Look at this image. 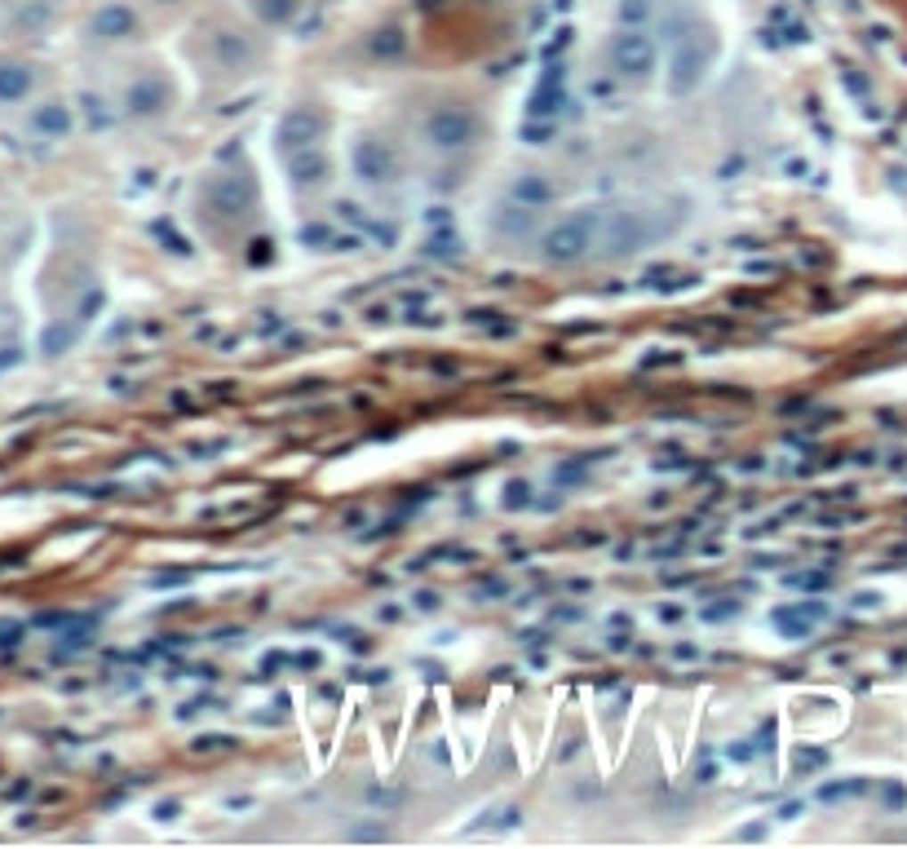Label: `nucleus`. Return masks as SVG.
Listing matches in <instances>:
<instances>
[{"instance_id":"1","label":"nucleus","mask_w":907,"mask_h":849,"mask_svg":"<svg viewBox=\"0 0 907 849\" xmlns=\"http://www.w3.org/2000/svg\"><path fill=\"white\" fill-rule=\"evenodd\" d=\"M602 217L598 213H571L567 222H558L549 235H544V257L549 261H580L589 248H593V235H598Z\"/></svg>"},{"instance_id":"2","label":"nucleus","mask_w":907,"mask_h":849,"mask_svg":"<svg viewBox=\"0 0 907 849\" xmlns=\"http://www.w3.org/2000/svg\"><path fill=\"white\" fill-rule=\"evenodd\" d=\"M425 133H429L434 146H443V151H461V146L474 142V116L461 111V107H443V111L429 116V128H425Z\"/></svg>"},{"instance_id":"3","label":"nucleus","mask_w":907,"mask_h":849,"mask_svg":"<svg viewBox=\"0 0 907 849\" xmlns=\"http://www.w3.org/2000/svg\"><path fill=\"white\" fill-rule=\"evenodd\" d=\"M647 240H650V231H647V222H642V213H616V217L607 222L602 248H607V257H625V252L647 248Z\"/></svg>"},{"instance_id":"4","label":"nucleus","mask_w":907,"mask_h":849,"mask_svg":"<svg viewBox=\"0 0 907 849\" xmlns=\"http://www.w3.org/2000/svg\"><path fill=\"white\" fill-rule=\"evenodd\" d=\"M319 133H323V120H319V116H310V111H292L288 120L279 124V146L292 155L297 146H310Z\"/></svg>"},{"instance_id":"5","label":"nucleus","mask_w":907,"mask_h":849,"mask_svg":"<svg viewBox=\"0 0 907 849\" xmlns=\"http://www.w3.org/2000/svg\"><path fill=\"white\" fill-rule=\"evenodd\" d=\"M355 168H359L364 182H381V177H389L394 159H389V151L381 142H359L355 146Z\"/></svg>"},{"instance_id":"6","label":"nucleus","mask_w":907,"mask_h":849,"mask_svg":"<svg viewBox=\"0 0 907 849\" xmlns=\"http://www.w3.org/2000/svg\"><path fill=\"white\" fill-rule=\"evenodd\" d=\"M650 45L647 36H625L620 45H616V67L620 71H633V76H642V71H650Z\"/></svg>"},{"instance_id":"7","label":"nucleus","mask_w":907,"mask_h":849,"mask_svg":"<svg viewBox=\"0 0 907 849\" xmlns=\"http://www.w3.org/2000/svg\"><path fill=\"white\" fill-rule=\"evenodd\" d=\"M823 619V607L810 602V607H788V610H775V624L788 633V637H805L814 624Z\"/></svg>"},{"instance_id":"8","label":"nucleus","mask_w":907,"mask_h":849,"mask_svg":"<svg viewBox=\"0 0 907 849\" xmlns=\"http://www.w3.org/2000/svg\"><path fill=\"white\" fill-rule=\"evenodd\" d=\"M496 231L510 235V240L531 235V231H535V213H531V204H522V208H501V213H496Z\"/></svg>"},{"instance_id":"9","label":"nucleus","mask_w":907,"mask_h":849,"mask_svg":"<svg viewBox=\"0 0 907 849\" xmlns=\"http://www.w3.org/2000/svg\"><path fill=\"white\" fill-rule=\"evenodd\" d=\"M249 195L240 191V182L235 177H222V182H213L208 186V204L213 208H222V213H240V204H244Z\"/></svg>"},{"instance_id":"10","label":"nucleus","mask_w":907,"mask_h":849,"mask_svg":"<svg viewBox=\"0 0 907 849\" xmlns=\"http://www.w3.org/2000/svg\"><path fill=\"white\" fill-rule=\"evenodd\" d=\"M288 168H292V177H297V182H323V173H328V159H323L319 151L310 155V146H306V155H297V151H292Z\"/></svg>"},{"instance_id":"11","label":"nucleus","mask_w":907,"mask_h":849,"mask_svg":"<svg viewBox=\"0 0 907 849\" xmlns=\"http://www.w3.org/2000/svg\"><path fill=\"white\" fill-rule=\"evenodd\" d=\"M159 102H164V89H159L155 80H142V85H133L129 89V111H137V116L159 111Z\"/></svg>"},{"instance_id":"12","label":"nucleus","mask_w":907,"mask_h":849,"mask_svg":"<svg viewBox=\"0 0 907 849\" xmlns=\"http://www.w3.org/2000/svg\"><path fill=\"white\" fill-rule=\"evenodd\" d=\"M558 107H562V89L544 85V89H535V94H531V102H527V116H531V120H544V116H553Z\"/></svg>"},{"instance_id":"13","label":"nucleus","mask_w":907,"mask_h":849,"mask_svg":"<svg viewBox=\"0 0 907 849\" xmlns=\"http://www.w3.org/2000/svg\"><path fill=\"white\" fill-rule=\"evenodd\" d=\"M553 191H549V182H540V177H519L514 182V200H522V204H544Z\"/></svg>"},{"instance_id":"14","label":"nucleus","mask_w":907,"mask_h":849,"mask_svg":"<svg viewBox=\"0 0 907 849\" xmlns=\"http://www.w3.org/2000/svg\"><path fill=\"white\" fill-rule=\"evenodd\" d=\"M129 27H133V13H129V9H120V4H116V9H107V13L98 18V31H102V36H125Z\"/></svg>"},{"instance_id":"15","label":"nucleus","mask_w":907,"mask_h":849,"mask_svg":"<svg viewBox=\"0 0 907 849\" xmlns=\"http://www.w3.org/2000/svg\"><path fill=\"white\" fill-rule=\"evenodd\" d=\"M36 124H40V128L62 133V128H67V111H62V107H49V111H40V116H36Z\"/></svg>"},{"instance_id":"16","label":"nucleus","mask_w":907,"mask_h":849,"mask_svg":"<svg viewBox=\"0 0 907 849\" xmlns=\"http://www.w3.org/2000/svg\"><path fill=\"white\" fill-rule=\"evenodd\" d=\"M863 792V783H837V788H823V801H837V796H854Z\"/></svg>"}]
</instances>
